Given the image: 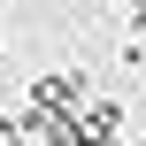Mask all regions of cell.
<instances>
[{
  "label": "cell",
  "mask_w": 146,
  "mask_h": 146,
  "mask_svg": "<svg viewBox=\"0 0 146 146\" xmlns=\"http://www.w3.org/2000/svg\"><path fill=\"white\" fill-rule=\"evenodd\" d=\"M23 139V123H15V115H0V146H15Z\"/></svg>",
  "instance_id": "1"
}]
</instances>
